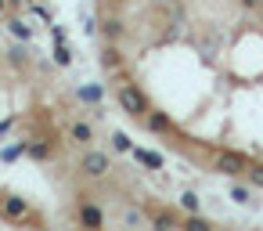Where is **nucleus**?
Segmentation results:
<instances>
[{
    "mask_svg": "<svg viewBox=\"0 0 263 231\" xmlns=\"http://www.w3.org/2000/svg\"><path fill=\"white\" fill-rule=\"evenodd\" d=\"M119 105H123L130 116H144V112H148V101H144V94H141L137 87H119Z\"/></svg>",
    "mask_w": 263,
    "mask_h": 231,
    "instance_id": "nucleus-1",
    "label": "nucleus"
},
{
    "mask_svg": "<svg viewBox=\"0 0 263 231\" xmlns=\"http://www.w3.org/2000/svg\"><path fill=\"white\" fill-rule=\"evenodd\" d=\"M83 170H87L90 177H101V173L108 170V159H105L101 152H87V155H83Z\"/></svg>",
    "mask_w": 263,
    "mask_h": 231,
    "instance_id": "nucleus-2",
    "label": "nucleus"
},
{
    "mask_svg": "<svg viewBox=\"0 0 263 231\" xmlns=\"http://www.w3.org/2000/svg\"><path fill=\"white\" fill-rule=\"evenodd\" d=\"M0 209H4V217H8V220H22V217L29 213L26 199H4V206H0Z\"/></svg>",
    "mask_w": 263,
    "mask_h": 231,
    "instance_id": "nucleus-3",
    "label": "nucleus"
},
{
    "mask_svg": "<svg viewBox=\"0 0 263 231\" xmlns=\"http://www.w3.org/2000/svg\"><path fill=\"white\" fill-rule=\"evenodd\" d=\"M134 159H137L141 166H152V170H159V166H162V155H155V152H144V148H134Z\"/></svg>",
    "mask_w": 263,
    "mask_h": 231,
    "instance_id": "nucleus-4",
    "label": "nucleus"
},
{
    "mask_svg": "<svg viewBox=\"0 0 263 231\" xmlns=\"http://www.w3.org/2000/svg\"><path fill=\"white\" fill-rule=\"evenodd\" d=\"M216 166H220L223 173H238V170H241V155H234V152H231V155H220Z\"/></svg>",
    "mask_w": 263,
    "mask_h": 231,
    "instance_id": "nucleus-5",
    "label": "nucleus"
},
{
    "mask_svg": "<svg viewBox=\"0 0 263 231\" xmlns=\"http://www.w3.org/2000/svg\"><path fill=\"white\" fill-rule=\"evenodd\" d=\"M80 220L90 224V227H98V224H101V213H98L94 206H83V209H80Z\"/></svg>",
    "mask_w": 263,
    "mask_h": 231,
    "instance_id": "nucleus-6",
    "label": "nucleus"
},
{
    "mask_svg": "<svg viewBox=\"0 0 263 231\" xmlns=\"http://www.w3.org/2000/svg\"><path fill=\"white\" fill-rule=\"evenodd\" d=\"M72 137H76V141H83V145H87V141H94V130H90V127H87V123H76V127H72Z\"/></svg>",
    "mask_w": 263,
    "mask_h": 231,
    "instance_id": "nucleus-7",
    "label": "nucleus"
},
{
    "mask_svg": "<svg viewBox=\"0 0 263 231\" xmlns=\"http://www.w3.org/2000/svg\"><path fill=\"white\" fill-rule=\"evenodd\" d=\"M11 33H15L18 40H29V37H33V29H29V26H26L22 19H15V22H11Z\"/></svg>",
    "mask_w": 263,
    "mask_h": 231,
    "instance_id": "nucleus-8",
    "label": "nucleus"
},
{
    "mask_svg": "<svg viewBox=\"0 0 263 231\" xmlns=\"http://www.w3.org/2000/svg\"><path fill=\"white\" fill-rule=\"evenodd\" d=\"M148 127H152V130H166V127H170V119H166V116H159V112H152V116H148Z\"/></svg>",
    "mask_w": 263,
    "mask_h": 231,
    "instance_id": "nucleus-9",
    "label": "nucleus"
},
{
    "mask_svg": "<svg viewBox=\"0 0 263 231\" xmlns=\"http://www.w3.org/2000/svg\"><path fill=\"white\" fill-rule=\"evenodd\" d=\"M180 206L195 213V209H198V195H195V191H184V195H180Z\"/></svg>",
    "mask_w": 263,
    "mask_h": 231,
    "instance_id": "nucleus-10",
    "label": "nucleus"
},
{
    "mask_svg": "<svg viewBox=\"0 0 263 231\" xmlns=\"http://www.w3.org/2000/svg\"><path fill=\"white\" fill-rule=\"evenodd\" d=\"M231 199H234V202H249V188H241V184H231Z\"/></svg>",
    "mask_w": 263,
    "mask_h": 231,
    "instance_id": "nucleus-11",
    "label": "nucleus"
},
{
    "mask_svg": "<svg viewBox=\"0 0 263 231\" xmlns=\"http://www.w3.org/2000/svg\"><path fill=\"white\" fill-rule=\"evenodd\" d=\"M112 141H116L119 152H130V137H126V134H112Z\"/></svg>",
    "mask_w": 263,
    "mask_h": 231,
    "instance_id": "nucleus-12",
    "label": "nucleus"
},
{
    "mask_svg": "<svg viewBox=\"0 0 263 231\" xmlns=\"http://www.w3.org/2000/svg\"><path fill=\"white\" fill-rule=\"evenodd\" d=\"M105 37H112V40L123 37V26H119V22H108V26H105Z\"/></svg>",
    "mask_w": 263,
    "mask_h": 231,
    "instance_id": "nucleus-13",
    "label": "nucleus"
},
{
    "mask_svg": "<svg viewBox=\"0 0 263 231\" xmlns=\"http://www.w3.org/2000/svg\"><path fill=\"white\" fill-rule=\"evenodd\" d=\"M54 58H58V65H69V58H72V55H69V51L58 44V47H54Z\"/></svg>",
    "mask_w": 263,
    "mask_h": 231,
    "instance_id": "nucleus-14",
    "label": "nucleus"
},
{
    "mask_svg": "<svg viewBox=\"0 0 263 231\" xmlns=\"http://www.w3.org/2000/svg\"><path fill=\"white\" fill-rule=\"evenodd\" d=\"M249 181H252L256 188H263V166H256V170H249Z\"/></svg>",
    "mask_w": 263,
    "mask_h": 231,
    "instance_id": "nucleus-15",
    "label": "nucleus"
},
{
    "mask_svg": "<svg viewBox=\"0 0 263 231\" xmlns=\"http://www.w3.org/2000/svg\"><path fill=\"white\" fill-rule=\"evenodd\" d=\"M80 94H83V98H87V101H98V98H101V94H98V87H83V91H80Z\"/></svg>",
    "mask_w": 263,
    "mask_h": 231,
    "instance_id": "nucleus-16",
    "label": "nucleus"
},
{
    "mask_svg": "<svg viewBox=\"0 0 263 231\" xmlns=\"http://www.w3.org/2000/svg\"><path fill=\"white\" fill-rule=\"evenodd\" d=\"M4 8H8V0H0V15H4Z\"/></svg>",
    "mask_w": 263,
    "mask_h": 231,
    "instance_id": "nucleus-17",
    "label": "nucleus"
},
{
    "mask_svg": "<svg viewBox=\"0 0 263 231\" xmlns=\"http://www.w3.org/2000/svg\"><path fill=\"white\" fill-rule=\"evenodd\" d=\"M15 4H29V0H15Z\"/></svg>",
    "mask_w": 263,
    "mask_h": 231,
    "instance_id": "nucleus-18",
    "label": "nucleus"
}]
</instances>
